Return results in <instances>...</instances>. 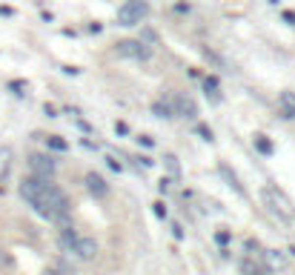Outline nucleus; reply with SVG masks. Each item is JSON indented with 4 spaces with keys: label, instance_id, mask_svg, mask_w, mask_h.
<instances>
[{
    "label": "nucleus",
    "instance_id": "nucleus-1",
    "mask_svg": "<svg viewBox=\"0 0 295 275\" xmlns=\"http://www.w3.org/2000/svg\"><path fill=\"white\" fill-rule=\"evenodd\" d=\"M20 195L32 204L34 212H40L43 218H63L69 215V201H66V195L49 183V178H26L20 183Z\"/></svg>",
    "mask_w": 295,
    "mask_h": 275
},
{
    "label": "nucleus",
    "instance_id": "nucleus-2",
    "mask_svg": "<svg viewBox=\"0 0 295 275\" xmlns=\"http://www.w3.org/2000/svg\"><path fill=\"white\" fill-rule=\"evenodd\" d=\"M261 198H264V207L272 212L278 221H284V224H290V221H293V224H295V207H293V201L281 192L278 186H264Z\"/></svg>",
    "mask_w": 295,
    "mask_h": 275
},
{
    "label": "nucleus",
    "instance_id": "nucleus-3",
    "mask_svg": "<svg viewBox=\"0 0 295 275\" xmlns=\"http://www.w3.org/2000/svg\"><path fill=\"white\" fill-rule=\"evenodd\" d=\"M149 15V3L147 0H126L118 12V23L120 26H138L144 17Z\"/></svg>",
    "mask_w": 295,
    "mask_h": 275
},
{
    "label": "nucleus",
    "instance_id": "nucleus-4",
    "mask_svg": "<svg viewBox=\"0 0 295 275\" xmlns=\"http://www.w3.org/2000/svg\"><path fill=\"white\" fill-rule=\"evenodd\" d=\"M169 106H172V115H178V118H186V121L198 118V106L189 95H169Z\"/></svg>",
    "mask_w": 295,
    "mask_h": 275
},
{
    "label": "nucleus",
    "instance_id": "nucleus-5",
    "mask_svg": "<svg viewBox=\"0 0 295 275\" xmlns=\"http://www.w3.org/2000/svg\"><path fill=\"white\" fill-rule=\"evenodd\" d=\"M118 55L123 58H132V61H149V46H144L141 40H120L118 43Z\"/></svg>",
    "mask_w": 295,
    "mask_h": 275
},
{
    "label": "nucleus",
    "instance_id": "nucleus-6",
    "mask_svg": "<svg viewBox=\"0 0 295 275\" xmlns=\"http://www.w3.org/2000/svg\"><path fill=\"white\" fill-rule=\"evenodd\" d=\"M69 252H75V255L83 258V261H95V255H98V241H95V238H81V235H78Z\"/></svg>",
    "mask_w": 295,
    "mask_h": 275
},
{
    "label": "nucleus",
    "instance_id": "nucleus-7",
    "mask_svg": "<svg viewBox=\"0 0 295 275\" xmlns=\"http://www.w3.org/2000/svg\"><path fill=\"white\" fill-rule=\"evenodd\" d=\"M29 166H32V172L37 178H52L55 169H58V163L52 161L49 155H32V158H29Z\"/></svg>",
    "mask_w": 295,
    "mask_h": 275
},
{
    "label": "nucleus",
    "instance_id": "nucleus-8",
    "mask_svg": "<svg viewBox=\"0 0 295 275\" xmlns=\"http://www.w3.org/2000/svg\"><path fill=\"white\" fill-rule=\"evenodd\" d=\"M264 261H266V270H272V273L287 270V255L281 249H264Z\"/></svg>",
    "mask_w": 295,
    "mask_h": 275
},
{
    "label": "nucleus",
    "instance_id": "nucleus-9",
    "mask_svg": "<svg viewBox=\"0 0 295 275\" xmlns=\"http://www.w3.org/2000/svg\"><path fill=\"white\" fill-rule=\"evenodd\" d=\"M83 183H86V189L95 195V198H103V195L109 192V186H106V181L100 178L98 172H89L86 178H83Z\"/></svg>",
    "mask_w": 295,
    "mask_h": 275
},
{
    "label": "nucleus",
    "instance_id": "nucleus-10",
    "mask_svg": "<svg viewBox=\"0 0 295 275\" xmlns=\"http://www.w3.org/2000/svg\"><path fill=\"white\" fill-rule=\"evenodd\" d=\"M218 172H221V178H224L227 183H230V189H235L238 195H246V192H244V186H241V181H238V175L232 172V166L221 163V166H218Z\"/></svg>",
    "mask_w": 295,
    "mask_h": 275
},
{
    "label": "nucleus",
    "instance_id": "nucleus-11",
    "mask_svg": "<svg viewBox=\"0 0 295 275\" xmlns=\"http://www.w3.org/2000/svg\"><path fill=\"white\" fill-rule=\"evenodd\" d=\"M281 112L284 118H295V92H281Z\"/></svg>",
    "mask_w": 295,
    "mask_h": 275
},
{
    "label": "nucleus",
    "instance_id": "nucleus-12",
    "mask_svg": "<svg viewBox=\"0 0 295 275\" xmlns=\"http://www.w3.org/2000/svg\"><path fill=\"white\" fill-rule=\"evenodd\" d=\"M12 158H15V155H12V149H9V146H3V149H0V181L9 178V169H12Z\"/></svg>",
    "mask_w": 295,
    "mask_h": 275
},
{
    "label": "nucleus",
    "instance_id": "nucleus-13",
    "mask_svg": "<svg viewBox=\"0 0 295 275\" xmlns=\"http://www.w3.org/2000/svg\"><path fill=\"white\" fill-rule=\"evenodd\" d=\"M152 115H158V118H172V106H169V95H164L161 100H155V103H152Z\"/></svg>",
    "mask_w": 295,
    "mask_h": 275
},
{
    "label": "nucleus",
    "instance_id": "nucleus-14",
    "mask_svg": "<svg viewBox=\"0 0 295 275\" xmlns=\"http://www.w3.org/2000/svg\"><path fill=\"white\" fill-rule=\"evenodd\" d=\"M255 149H258L261 155H272V152H275L272 141H269V138H264V135H255Z\"/></svg>",
    "mask_w": 295,
    "mask_h": 275
},
{
    "label": "nucleus",
    "instance_id": "nucleus-15",
    "mask_svg": "<svg viewBox=\"0 0 295 275\" xmlns=\"http://www.w3.org/2000/svg\"><path fill=\"white\" fill-rule=\"evenodd\" d=\"M218 86H221L218 78H212V75H209V78H204V92L209 95V100H218Z\"/></svg>",
    "mask_w": 295,
    "mask_h": 275
},
{
    "label": "nucleus",
    "instance_id": "nucleus-16",
    "mask_svg": "<svg viewBox=\"0 0 295 275\" xmlns=\"http://www.w3.org/2000/svg\"><path fill=\"white\" fill-rule=\"evenodd\" d=\"M164 163H166V169H169V175H175V178H180V163H178V158L166 155V158H164Z\"/></svg>",
    "mask_w": 295,
    "mask_h": 275
},
{
    "label": "nucleus",
    "instance_id": "nucleus-17",
    "mask_svg": "<svg viewBox=\"0 0 295 275\" xmlns=\"http://www.w3.org/2000/svg\"><path fill=\"white\" fill-rule=\"evenodd\" d=\"M201 52H204V58H206V61H209L212 66H218V69L224 66V61H221V58H218V55H215V52H212L209 46H201Z\"/></svg>",
    "mask_w": 295,
    "mask_h": 275
},
{
    "label": "nucleus",
    "instance_id": "nucleus-18",
    "mask_svg": "<svg viewBox=\"0 0 295 275\" xmlns=\"http://www.w3.org/2000/svg\"><path fill=\"white\" fill-rule=\"evenodd\" d=\"M46 144H49L52 149H58V152H66V149H69V144H66L63 138H46Z\"/></svg>",
    "mask_w": 295,
    "mask_h": 275
},
{
    "label": "nucleus",
    "instance_id": "nucleus-19",
    "mask_svg": "<svg viewBox=\"0 0 295 275\" xmlns=\"http://www.w3.org/2000/svg\"><path fill=\"white\" fill-rule=\"evenodd\" d=\"M241 270H244V275H266L264 270H258L252 261H244V264H241Z\"/></svg>",
    "mask_w": 295,
    "mask_h": 275
},
{
    "label": "nucleus",
    "instance_id": "nucleus-20",
    "mask_svg": "<svg viewBox=\"0 0 295 275\" xmlns=\"http://www.w3.org/2000/svg\"><path fill=\"white\" fill-rule=\"evenodd\" d=\"M198 135H201L204 141H215V138H212V129H209L206 123H198Z\"/></svg>",
    "mask_w": 295,
    "mask_h": 275
},
{
    "label": "nucleus",
    "instance_id": "nucleus-21",
    "mask_svg": "<svg viewBox=\"0 0 295 275\" xmlns=\"http://www.w3.org/2000/svg\"><path fill=\"white\" fill-rule=\"evenodd\" d=\"M152 210H155L158 218H166V204H164V201H155V204H152Z\"/></svg>",
    "mask_w": 295,
    "mask_h": 275
},
{
    "label": "nucleus",
    "instance_id": "nucleus-22",
    "mask_svg": "<svg viewBox=\"0 0 295 275\" xmlns=\"http://www.w3.org/2000/svg\"><path fill=\"white\" fill-rule=\"evenodd\" d=\"M9 89H12L15 95H23V89H26V83H23V81H12V83H9Z\"/></svg>",
    "mask_w": 295,
    "mask_h": 275
},
{
    "label": "nucleus",
    "instance_id": "nucleus-23",
    "mask_svg": "<svg viewBox=\"0 0 295 275\" xmlns=\"http://www.w3.org/2000/svg\"><path fill=\"white\" fill-rule=\"evenodd\" d=\"M215 241H218V246H227V244H230V232H218Z\"/></svg>",
    "mask_w": 295,
    "mask_h": 275
},
{
    "label": "nucleus",
    "instance_id": "nucleus-24",
    "mask_svg": "<svg viewBox=\"0 0 295 275\" xmlns=\"http://www.w3.org/2000/svg\"><path fill=\"white\" fill-rule=\"evenodd\" d=\"M115 132H118V135H129V126H126L123 121H118V123H115Z\"/></svg>",
    "mask_w": 295,
    "mask_h": 275
},
{
    "label": "nucleus",
    "instance_id": "nucleus-25",
    "mask_svg": "<svg viewBox=\"0 0 295 275\" xmlns=\"http://www.w3.org/2000/svg\"><path fill=\"white\" fill-rule=\"evenodd\" d=\"M138 144H141V146H147V149H149V146H155V141H152L149 135H141V138H138Z\"/></svg>",
    "mask_w": 295,
    "mask_h": 275
},
{
    "label": "nucleus",
    "instance_id": "nucleus-26",
    "mask_svg": "<svg viewBox=\"0 0 295 275\" xmlns=\"http://www.w3.org/2000/svg\"><path fill=\"white\" fill-rule=\"evenodd\" d=\"M284 20H287L290 26H295V12H284Z\"/></svg>",
    "mask_w": 295,
    "mask_h": 275
},
{
    "label": "nucleus",
    "instance_id": "nucleus-27",
    "mask_svg": "<svg viewBox=\"0 0 295 275\" xmlns=\"http://www.w3.org/2000/svg\"><path fill=\"white\" fill-rule=\"evenodd\" d=\"M106 161H109V166H112V169H115V172H120V169H123V166H120V163H118L115 158H106Z\"/></svg>",
    "mask_w": 295,
    "mask_h": 275
},
{
    "label": "nucleus",
    "instance_id": "nucleus-28",
    "mask_svg": "<svg viewBox=\"0 0 295 275\" xmlns=\"http://www.w3.org/2000/svg\"><path fill=\"white\" fill-rule=\"evenodd\" d=\"M169 186H172V181H169V178L161 181V189H164V192H169Z\"/></svg>",
    "mask_w": 295,
    "mask_h": 275
},
{
    "label": "nucleus",
    "instance_id": "nucleus-29",
    "mask_svg": "<svg viewBox=\"0 0 295 275\" xmlns=\"http://www.w3.org/2000/svg\"><path fill=\"white\" fill-rule=\"evenodd\" d=\"M172 235H175V238H183V229H180L178 224H175V227H172Z\"/></svg>",
    "mask_w": 295,
    "mask_h": 275
},
{
    "label": "nucleus",
    "instance_id": "nucleus-30",
    "mask_svg": "<svg viewBox=\"0 0 295 275\" xmlns=\"http://www.w3.org/2000/svg\"><path fill=\"white\" fill-rule=\"evenodd\" d=\"M46 275H60V273H55V270H49V273H46Z\"/></svg>",
    "mask_w": 295,
    "mask_h": 275
},
{
    "label": "nucleus",
    "instance_id": "nucleus-31",
    "mask_svg": "<svg viewBox=\"0 0 295 275\" xmlns=\"http://www.w3.org/2000/svg\"><path fill=\"white\" fill-rule=\"evenodd\" d=\"M266 3H278V0H266Z\"/></svg>",
    "mask_w": 295,
    "mask_h": 275
}]
</instances>
